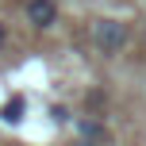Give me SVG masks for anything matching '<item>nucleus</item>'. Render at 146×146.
<instances>
[{
	"mask_svg": "<svg viewBox=\"0 0 146 146\" xmlns=\"http://www.w3.org/2000/svg\"><path fill=\"white\" fill-rule=\"evenodd\" d=\"M92 46L100 54H119L127 46V27L119 19H96L92 23Z\"/></svg>",
	"mask_w": 146,
	"mask_h": 146,
	"instance_id": "nucleus-1",
	"label": "nucleus"
},
{
	"mask_svg": "<svg viewBox=\"0 0 146 146\" xmlns=\"http://www.w3.org/2000/svg\"><path fill=\"white\" fill-rule=\"evenodd\" d=\"M23 15H27L31 27H54L58 23V4L54 0H27Z\"/></svg>",
	"mask_w": 146,
	"mask_h": 146,
	"instance_id": "nucleus-2",
	"label": "nucleus"
},
{
	"mask_svg": "<svg viewBox=\"0 0 146 146\" xmlns=\"http://www.w3.org/2000/svg\"><path fill=\"white\" fill-rule=\"evenodd\" d=\"M77 131H81V139H88V142H100V146H104V127H96L92 119H81V123H77Z\"/></svg>",
	"mask_w": 146,
	"mask_h": 146,
	"instance_id": "nucleus-3",
	"label": "nucleus"
},
{
	"mask_svg": "<svg viewBox=\"0 0 146 146\" xmlns=\"http://www.w3.org/2000/svg\"><path fill=\"white\" fill-rule=\"evenodd\" d=\"M19 111H23V104H19V100H15V104H4V119H8V123H19V119H23Z\"/></svg>",
	"mask_w": 146,
	"mask_h": 146,
	"instance_id": "nucleus-4",
	"label": "nucleus"
},
{
	"mask_svg": "<svg viewBox=\"0 0 146 146\" xmlns=\"http://www.w3.org/2000/svg\"><path fill=\"white\" fill-rule=\"evenodd\" d=\"M4 42H8V27L0 23V50H4Z\"/></svg>",
	"mask_w": 146,
	"mask_h": 146,
	"instance_id": "nucleus-5",
	"label": "nucleus"
},
{
	"mask_svg": "<svg viewBox=\"0 0 146 146\" xmlns=\"http://www.w3.org/2000/svg\"><path fill=\"white\" fill-rule=\"evenodd\" d=\"M73 146H100V142H88V139H77V142H73Z\"/></svg>",
	"mask_w": 146,
	"mask_h": 146,
	"instance_id": "nucleus-6",
	"label": "nucleus"
}]
</instances>
